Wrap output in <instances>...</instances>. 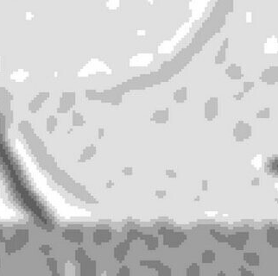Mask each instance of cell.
<instances>
[{
  "label": "cell",
  "instance_id": "1",
  "mask_svg": "<svg viewBox=\"0 0 278 276\" xmlns=\"http://www.w3.org/2000/svg\"><path fill=\"white\" fill-rule=\"evenodd\" d=\"M249 236L246 232H237L233 235H231L227 238V242L230 244L232 248L235 250H241L244 249V247L246 244V242L248 241Z\"/></svg>",
  "mask_w": 278,
  "mask_h": 276
},
{
  "label": "cell",
  "instance_id": "2",
  "mask_svg": "<svg viewBox=\"0 0 278 276\" xmlns=\"http://www.w3.org/2000/svg\"><path fill=\"white\" fill-rule=\"evenodd\" d=\"M186 239V236L180 232H169L164 236V242L168 247H179Z\"/></svg>",
  "mask_w": 278,
  "mask_h": 276
},
{
  "label": "cell",
  "instance_id": "3",
  "mask_svg": "<svg viewBox=\"0 0 278 276\" xmlns=\"http://www.w3.org/2000/svg\"><path fill=\"white\" fill-rule=\"evenodd\" d=\"M234 135L235 136H237V139H240V140L246 139L251 135V128L245 123H241L237 125V128H235Z\"/></svg>",
  "mask_w": 278,
  "mask_h": 276
},
{
  "label": "cell",
  "instance_id": "4",
  "mask_svg": "<svg viewBox=\"0 0 278 276\" xmlns=\"http://www.w3.org/2000/svg\"><path fill=\"white\" fill-rule=\"evenodd\" d=\"M111 238V235L108 231H98L94 234L93 236V240L96 243H108Z\"/></svg>",
  "mask_w": 278,
  "mask_h": 276
},
{
  "label": "cell",
  "instance_id": "5",
  "mask_svg": "<svg viewBox=\"0 0 278 276\" xmlns=\"http://www.w3.org/2000/svg\"><path fill=\"white\" fill-rule=\"evenodd\" d=\"M129 247L130 246L127 243H121L116 248L114 255H115V257L118 259V261H122L125 258L127 251L129 250Z\"/></svg>",
  "mask_w": 278,
  "mask_h": 276
},
{
  "label": "cell",
  "instance_id": "6",
  "mask_svg": "<svg viewBox=\"0 0 278 276\" xmlns=\"http://www.w3.org/2000/svg\"><path fill=\"white\" fill-rule=\"evenodd\" d=\"M267 242L271 247L278 249V230L271 228L268 231Z\"/></svg>",
  "mask_w": 278,
  "mask_h": 276
},
{
  "label": "cell",
  "instance_id": "7",
  "mask_svg": "<svg viewBox=\"0 0 278 276\" xmlns=\"http://www.w3.org/2000/svg\"><path fill=\"white\" fill-rule=\"evenodd\" d=\"M244 260H245L249 265L251 266H257L259 264V255L256 253H245L244 255Z\"/></svg>",
  "mask_w": 278,
  "mask_h": 276
},
{
  "label": "cell",
  "instance_id": "8",
  "mask_svg": "<svg viewBox=\"0 0 278 276\" xmlns=\"http://www.w3.org/2000/svg\"><path fill=\"white\" fill-rule=\"evenodd\" d=\"M201 260L204 263H212L215 260V253L212 250H206L202 254Z\"/></svg>",
  "mask_w": 278,
  "mask_h": 276
},
{
  "label": "cell",
  "instance_id": "9",
  "mask_svg": "<svg viewBox=\"0 0 278 276\" xmlns=\"http://www.w3.org/2000/svg\"><path fill=\"white\" fill-rule=\"evenodd\" d=\"M187 274L188 275H199L200 274V268L197 264H192L187 270Z\"/></svg>",
  "mask_w": 278,
  "mask_h": 276
},
{
  "label": "cell",
  "instance_id": "10",
  "mask_svg": "<svg viewBox=\"0 0 278 276\" xmlns=\"http://www.w3.org/2000/svg\"><path fill=\"white\" fill-rule=\"evenodd\" d=\"M145 244L147 245L149 250H156L157 244H158L157 243V239L155 238V237H149V238L146 240Z\"/></svg>",
  "mask_w": 278,
  "mask_h": 276
},
{
  "label": "cell",
  "instance_id": "11",
  "mask_svg": "<svg viewBox=\"0 0 278 276\" xmlns=\"http://www.w3.org/2000/svg\"><path fill=\"white\" fill-rule=\"evenodd\" d=\"M166 174H167L168 177H169V175L171 174V178H174V177H175V172H174V170H167Z\"/></svg>",
  "mask_w": 278,
  "mask_h": 276
},
{
  "label": "cell",
  "instance_id": "12",
  "mask_svg": "<svg viewBox=\"0 0 278 276\" xmlns=\"http://www.w3.org/2000/svg\"><path fill=\"white\" fill-rule=\"evenodd\" d=\"M124 172H126V173H124L125 174H132V169H131V168H127L124 169Z\"/></svg>",
  "mask_w": 278,
  "mask_h": 276
}]
</instances>
